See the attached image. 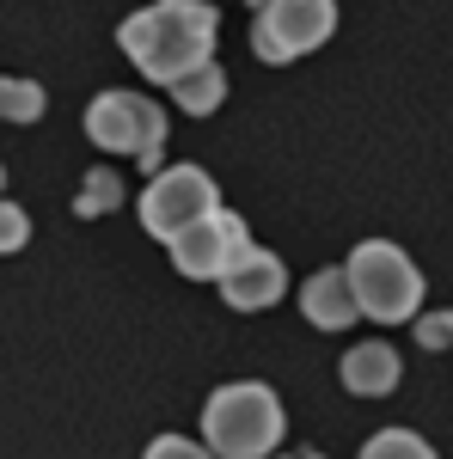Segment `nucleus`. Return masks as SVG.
I'll return each mask as SVG.
<instances>
[{
    "instance_id": "obj_14",
    "label": "nucleus",
    "mask_w": 453,
    "mask_h": 459,
    "mask_svg": "<svg viewBox=\"0 0 453 459\" xmlns=\"http://www.w3.org/2000/svg\"><path fill=\"white\" fill-rule=\"evenodd\" d=\"M0 117L6 123H37L43 117V86L37 80H0Z\"/></svg>"
},
{
    "instance_id": "obj_18",
    "label": "nucleus",
    "mask_w": 453,
    "mask_h": 459,
    "mask_svg": "<svg viewBox=\"0 0 453 459\" xmlns=\"http://www.w3.org/2000/svg\"><path fill=\"white\" fill-rule=\"evenodd\" d=\"M0 190H6V166H0Z\"/></svg>"
},
{
    "instance_id": "obj_11",
    "label": "nucleus",
    "mask_w": 453,
    "mask_h": 459,
    "mask_svg": "<svg viewBox=\"0 0 453 459\" xmlns=\"http://www.w3.org/2000/svg\"><path fill=\"white\" fill-rule=\"evenodd\" d=\"M172 99L190 110V117H209V110L227 99V74H221V62H203V68H190V74H184V80L172 86Z\"/></svg>"
},
{
    "instance_id": "obj_17",
    "label": "nucleus",
    "mask_w": 453,
    "mask_h": 459,
    "mask_svg": "<svg viewBox=\"0 0 453 459\" xmlns=\"http://www.w3.org/2000/svg\"><path fill=\"white\" fill-rule=\"evenodd\" d=\"M417 337L429 343V350H453V313H429V318H417Z\"/></svg>"
},
{
    "instance_id": "obj_8",
    "label": "nucleus",
    "mask_w": 453,
    "mask_h": 459,
    "mask_svg": "<svg viewBox=\"0 0 453 459\" xmlns=\"http://www.w3.org/2000/svg\"><path fill=\"white\" fill-rule=\"evenodd\" d=\"M221 294H227V307H233V313H264V307H276L282 294H288V270H282L276 251L251 246L240 264L221 276Z\"/></svg>"
},
{
    "instance_id": "obj_6",
    "label": "nucleus",
    "mask_w": 453,
    "mask_h": 459,
    "mask_svg": "<svg viewBox=\"0 0 453 459\" xmlns=\"http://www.w3.org/2000/svg\"><path fill=\"white\" fill-rule=\"evenodd\" d=\"M331 31H337V0H264L251 25V49L264 62H294V56H313Z\"/></svg>"
},
{
    "instance_id": "obj_10",
    "label": "nucleus",
    "mask_w": 453,
    "mask_h": 459,
    "mask_svg": "<svg viewBox=\"0 0 453 459\" xmlns=\"http://www.w3.org/2000/svg\"><path fill=\"white\" fill-rule=\"evenodd\" d=\"M337 374H344V386L355 392V398H386V392H398V380H405L392 343H349Z\"/></svg>"
},
{
    "instance_id": "obj_15",
    "label": "nucleus",
    "mask_w": 453,
    "mask_h": 459,
    "mask_svg": "<svg viewBox=\"0 0 453 459\" xmlns=\"http://www.w3.org/2000/svg\"><path fill=\"white\" fill-rule=\"evenodd\" d=\"M141 459H221V454L209 441H190V435H160V441H147Z\"/></svg>"
},
{
    "instance_id": "obj_19",
    "label": "nucleus",
    "mask_w": 453,
    "mask_h": 459,
    "mask_svg": "<svg viewBox=\"0 0 453 459\" xmlns=\"http://www.w3.org/2000/svg\"><path fill=\"white\" fill-rule=\"evenodd\" d=\"M307 459H313V454H307Z\"/></svg>"
},
{
    "instance_id": "obj_7",
    "label": "nucleus",
    "mask_w": 453,
    "mask_h": 459,
    "mask_svg": "<svg viewBox=\"0 0 453 459\" xmlns=\"http://www.w3.org/2000/svg\"><path fill=\"white\" fill-rule=\"evenodd\" d=\"M245 251H251V227L240 214L214 209L172 239V264H178V276H190V282H221Z\"/></svg>"
},
{
    "instance_id": "obj_16",
    "label": "nucleus",
    "mask_w": 453,
    "mask_h": 459,
    "mask_svg": "<svg viewBox=\"0 0 453 459\" xmlns=\"http://www.w3.org/2000/svg\"><path fill=\"white\" fill-rule=\"evenodd\" d=\"M25 239H31V214L19 209V203H6V196H0V257H6V251H19Z\"/></svg>"
},
{
    "instance_id": "obj_9",
    "label": "nucleus",
    "mask_w": 453,
    "mask_h": 459,
    "mask_svg": "<svg viewBox=\"0 0 453 459\" xmlns=\"http://www.w3.org/2000/svg\"><path fill=\"white\" fill-rule=\"evenodd\" d=\"M301 313L313 318L318 331H349V318H362L349 270H313L307 288H301Z\"/></svg>"
},
{
    "instance_id": "obj_2",
    "label": "nucleus",
    "mask_w": 453,
    "mask_h": 459,
    "mask_svg": "<svg viewBox=\"0 0 453 459\" xmlns=\"http://www.w3.org/2000/svg\"><path fill=\"white\" fill-rule=\"evenodd\" d=\"M203 441L221 459H270L282 441V398L264 380H233L203 404Z\"/></svg>"
},
{
    "instance_id": "obj_12",
    "label": "nucleus",
    "mask_w": 453,
    "mask_h": 459,
    "mask_svg": "<svg viewBox=\"0 0 453 459\" xmlns=\"http://www.w3.org/2000/svg\"><path fill=\"white\" fill-rule=\"evenodd\" d=\"M117 203H123V184H117V172H105V166H99V172H86V184H80L74 214H86V221H92V214H110Z\"/></svg>"
},
{
    "instance_id": "obj_5",
    "label": "nucleus",
    "mask_w": 453,
    "mask_h": 459,
    "mask_svg": "<svg viewBox=\"0 0 453 459\" xmlns=\"http://www.w3.org/2000/svg\"><path fill=\"white\" fill-rule=\"evenodd\" d=\"M214 209H221L214 203V178L203 166H166V172L147 178V190H141V227L153 239H166V246Z\"/></svg>"
},
{
    "instance_id": "obj_1",
    "label": "nucleus",
    "mask_w": 453,
    "mask_h": 459,
    "mask_svg": "<svg viewBox=\"0 0 453 459\" xmlns=\"http://www.w3.org/2000/svg\"><path fill=\"white\" fill-rule=\"evenodd\" d=\"M214 31H221V13L209 0H153L117 25V43L153 86H178L190 68L214 62Z\"/></svg>"
},
{
    "instance_id": "obj_3",
    "label": "nucleus",
    "mask_w": 453,
    "mask_h": 459,
    "mask_svg": "<svg viewBox=\"0 0 453 459\" xmlns=\"http://www.w3.org/2000/svg\"><path fill=\"white\" fill-rule=\"evenodd\" d=\"M349 282H355V300H362V318L374 325H398V318L423 313V270L392 246V239H362L349 251Z\"/></svg>"
},
{
    "instance_id": "obj_4",
    "label": "nucleus",
    "mask_w": 453,
    "mask_h": 459,
    "mask_svg": "<svg viewBox=\"0 0 453 459\" xmlns=\"http://www.w3.org/2000/svg\"><path fill=\"white\" fill-rule=\"evenodd\" d=\"M86 135L105 153H135L147 178L160 172V153H166V110L141 92H99L86 105Z\"/></svg>"
},
{
    "instance_id": "obj_13",
    "label": "nucleus",
    "mask_w": 453,
    "mask_h": 459,
    "mask_svg": "<svg viewBox=\"0 0 453 459\" xmlns=\"http://www.w3.org/2000/svg\"><path fill=\"white\" fill-rule=\"evenodd\" d=\"M362 459H435V447H429L423 435H411V429H380V435L362 447Z\"/></svg>"
}]
</instances>
